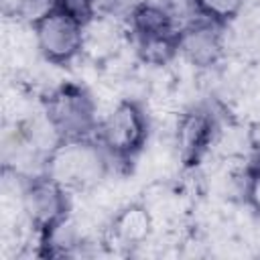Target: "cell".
<instances>
[{
  "label": "cell",
  "instance_id": "6da1fadb",
  "mask_svg": "<svg viewBox=\"0 0 260 260\" xmlns=\"http://www.w3.org/2000/svg\"><path fill=\"white\" fill-rule=\"evenodd\" d=\"M110 167L112 160L95 136L55 140L43 160V171L69 193L95 187Z\"/></svg>",
  "mask_w": 260,
  "mask_h": 260
},
{
  "label": "cell",
  "instance_id": "7a4b0ae2",
  "mask_svg": "<svg viewBox=\"0 0 260 260\" xmlns=\"http://www.w3.org/2000/svg\"><path fill=\"white\" fill-rule=\"evenodd\" d=\"M93 136L110 156L112 165L130 167L148 142V114L138 100L126 98L118 102L104 120H100Z\"/></svg>",
  "mask_w": 260,
  "mask_h": 260
},
{
  "label": "cell",
  "instance_id": "3957f363",
  "mask_svg": "<svg viewBox=\"0 0 260 260\" xmlns=\"http://www.w3.org/2000/svg\"><path fill=\"white\" fill-rule=\"evenodd\" d=\"M45 120L55 140L93 136L98 130V106L91 91L77 81H61L43 98Z\"/></svg>",
  "mask_w": 260,
  "mask_h": 260
},
{
  "label": "cell",
  "instance_id": "277c9868",
  "mask_svg": "<svg viewBox=\"0 0 260 260\" xmlns=\"http://www.w3.org/2000/svg\"><path fill=\"white\" fill-rule=\"evenodd\" d=\"M22 209L35 230L39 242L55 234L69 221L71 197L65 187L51 179L45 171L24 179L22 183Z\"/></svg>",
  "mask_w": 260,
  "mask_h": 260
},
{
  "label": "cell",
  "instance_id": "5b68a950",
  "mask_svg": "<svg viewBox=\"0 0 260 260\" xmlns=\"http://www.w3.org/2000/svg\"><path fill=\"white\" fill-rule=\"evenodd\" d=\"M85 32L87 26H83L79 20H75L65 10L57 8L43 20H39L32 26L35 43L41 53V57L51 65H71L81 51L85 49Z\"/></svg>",
  "mask_w": 260,
  "mask_h": 260
},
{
  "label": "cell",
  "instance_id": "8992f818",
  "mask_svg": "<svg viewBox=\"0 0 260 260\" xmlns=\"http://www.w3.org/2000/svg\"><path fill=\"white\" fill-rule=\"evenodd\" d=\"M219 136L217 116L207 106L187 108L175 128V148L179 162L185 169H195L209 154L211 146Z\"/></svg>",
  "mask_w": 260,
  "mask_h": 260
},
{
  "label": "cell",
  "instance_id": "52a82bcc",
  "mask_svg": "<svg viewBox=\"0 0 260 260\" xmlns=\"http://www.w3.org/2000/svg\"><path fill=\"white\" fill-rule=\"evenodd\" d=\"M223 28L225 26L195 16L181 26L179 55H183V59L197 69H211L223 59L225 53Z\"/></svg>",
  "mask_w": 260,
  "mask_h": 260
},
{
  "label": "cell",
  "instance_id": "ba28073f",
  "mask_svg": "<svg viewBox=\"0 0 260 260\" xmlns=\"http://www.w3.org/2000/svg\"><path fill=\"white\" fill-rule=\"evenodd\" d=\"M128 30L130 39H148L160 35H175L181 30L175 10L167 2L158 0H138L128 10Z\"/></svg>",
  "mask_w": 260,
  "mask_h": 260
},
{
  "label": "cell",
  "instance_id": "9c48e42d",
  "mask_svg": "<svg viewBox=\"0 0 260 260\" xmlns=\"http://www.w3.org/2000/svg\"><path fill=\"white\" fill-rule=\"evenodd\" d=\"M152 234V215L144 203H128L120 207L110 223L108 238L118 248H138Z\"/></svg>",
  "mask_w": 260,
  "mask_h": 260
},
{
  "label": "cell",
  "instance_id": "30bf717a",
  "mask_svg": "<svg viewBox=\"0 0 260 260\" xmlns=\"http://www.w3.org/2000/svg\"><path fill=\"white\" fill-rule=\"evenodd\" d=\"M179 32L132 41L138 59L144 65H150V67L169 65L171 61H175V57H179Z\"/></svg>",
  "mask_w": 260,
  "mask_h": 260
},
{
  "label": "cell",
  "instance_id": "8fae6325",
  "mask_svg": "<svg viewBox=\"0 0 260 260\" xmlns=\"http://www.w3.org/2000/svg\"><path fill=\"white\" fill-rule=\"evenodd\" d=\"M197 18H205L219 26H228L240 16L246 0H189Z\"/></svg>",
  "mask_w": 260,
  "mask_h": 260
},
{
  "label": "cell",
  "instance_id": "7c38bea8",
  "mask_svg": "<svg viewBox=\"0 0 260 260\" xmlns=\"http://www.w3.org/2000/svg\"><path fill=\"white\" fill-rule=\"evenodd\" d=\"M57 8L59 0H10L12 14L30 26H35L39 20H43Z\"/></svg>",
  "mask_w": 260,
  "mask_h": 260
},
{
  "label": "cell",
  "instance_id": "4fadbf2b",
  "mask_svg": "<svg viewBox=\"0 0 260 260\" xmlns=\"http://www.w3.org/2000/svg\"><path fill=\"white\" fill-rule=\"evenodd\" d=\"M244 201L260 217V154L246 167V173H244Z\"/></svg>",
  "mask_w": 260,
  "mask_h": 260
},
{
  "label": "cell",
  "instance_id": "5bb4252c",
  "mask_svg": "<svg viewBox=\"0 0 260 260\" xmlns=\"http://www.w3.org/2000/svg\"><path fill=\"white\" fill-rule=\"evenodd\" d=\"M138 0H95V6H98V14L104 12V14H114V12H126L136 4Z\"/></svg>",
  "mask_w": 260,
  "mask_h": 260
}]
</instances>
